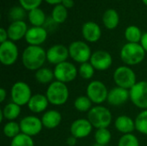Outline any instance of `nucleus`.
Masks as SVG:
<instances>
[{
	"instance_id": "f257e3e1",
	"label": "nucleus",
	"mask_w": 147,
	"mask_h": 146,
	"mask_svg": "<svg viewBox=\"0 0 147 146\" xmlns=\"http://www.w3.org/2000/svg\"><path fill=\"white\" fill-rule=\"evenodd\" d=\"M47 61V51L40 46H28L22 52V62L28 71H37Z\"/></svg>"
},
{
	"instance_id": "f03ea898",
	"label": "nucleus",
	"mask_w": 147,
	"mask_h": 146,
	"mask_svg": "<svg viewBox=\"0 0 147 146\" xmlns=\"http://www.w3.org/2000/svg\"><path fill=\"white\" fill-rule=\"evenodd\" d=\"M146 53L140 43L127 42L121 47L120 57L126 65L134 66L143 62L146 58Z\"/></svg>"
},
{
	"instance_id": "7ed1b4c3",
	"label": "nucleus",
	"mask_w": 147,
	"mask_h": 146,
	"mask_svg": "<svg viewBox=\"0 0 147 146\" xmlns=\"http://www.w3.org/2000/svg\"><path fill=\"white\" fill-rule=\"evenodd\" d=\"M70 92L66 83L57 80L51 83L46 91V96L50 104L53 106H62L69 99Z\"/></svg>"
},
{
	"instance_id": "20e7f679",
	"label": "nucleus",
	"mask_w": 147,
	"mask_h": 146,
	"mask_svg": "<svg viewBox=\"0 0 147 146\" xmlns=\"http://www.w3.org/2000/svg\"><path fill=\"white\" fill-rule=\"evenodd\" d=\"M112 114L110 110L102 105L94 106L87 114V119L94 128H108L112 122Z\"/></svg>"
},
{
	"instance_id": "39448f33",
	"label": "nucleus",
	"mask_w": 147,
	"mask_h": 146,
	"mask_svg": "<svg viewBox=\"0 0 147 146\" xmlns=\"http://www.w3.org/2000/svg\"><path fill=\"white\" fill-rule=\"evenodd\" d=\"M113 79L116 86L131 89L137 83V77L134 70L127 65L117 67L113 73Z\"/></svg>"
},
{
	"instance_id": "423d86ee",
	"label": "nucleus",
	"mask_w": 147,
	"mask_h": 146,
	"mask_svg": "<svg viewBox=\"0 0 147 146\" xmlns=\"http://www.w3.org/2000/svg\"><path fill=\"white\" fill-rule=\"evenodd\" d=\"M32 90L29 85L23 81L16 82L10 89V97L12 102L20 107L28 105L32 97Z\"/></svg>"
},
{
	"instance_id": "0eeeda50",
	"label": "nucleus",
	"mask_w": 147,
	"mask_h": 146,
	"mask_svg": "<svg viewBox=\"0 0 147 146\" xmlns=\"http://www.w3.org/2000/svg\"><path fill=\"white\" fill-rule=\"evenodd\" d=\"M109 91L105 83L100 80L91 81L86 87V96L96 105H101L107 101Z\"/></svg>"
},
{
	"instance_id": "6e6552de",
	"label": "nucleus",
	"mask_w": 147,
	"mask_h": 146,
	"mask_svg": "<svg viewBox=\"0 0 147 146\" xmlns=\"http://www.w3.org/2000/svg\"><path fill=\"white\" fill-rule=\"evenodd\" d=\"M70 57L77 63L84 64L90 62L92 52L90 46L82 40H75L71 42L68 47Z\"/></svg>"
},
{
	"instance_id": "1a4fd4ad",
	"label": "nucleus",
	"mask_w": 147,
	"mask_h": 146,
	"mask_svg": "<svg viewBox=\"0 0 147 146\" xmlns=\"http://www.w3.org/2000/svg\"><path fill=\"white\" fill-rule=\"evenodd\" d=\"M53 73L55 80L64 83H68L76 79L78 75V69L73 63L65 61L55 65Z\"/></svg>"
},
{
	"instance_id": "9d476101",
	"label": "nucleus",
	"mask_w": 147,
	"mask_h": 146,
	"mask_svg": "<svg viewBox=\"0 0 147 146\" xmlns=\"http://www.w3.org/2000/svg\"><path fill=\"white\" fill-rule=\"evenodd\" d=\"M130 100L138 108L147 109V81H139L129 89Z\"/></svg>"
},
{
	"instance_id": "9b49d317",
	"label": "nucleus",
	"mask_w": 147,
	"mask_h": 146,
	"mask_svg": "<svg viewBox=\"0 0 147 146\" xmlns=\"http://www.w3.org/2000/svg\"><path fill=\"white\" fill-rule=\"evenodd\" d=\"M19 56L18 47L10 40L0 44V62L5 66L13 65Z\"/></svg>"
},
{
	"instance_id": "f8f14e48",
	"label": "nucleus",
	"mask_w": 147,
	"mask_h": 146,
	"mask_svg": "<svg viewBox=\"0 0 147 146\" xmlns=\"http://www.w3.org/2000/svg\"><path fill=\"white\" fill-rule=\"evenodd\" d=\"M19 124L22 133L30 137H34L40 133L44 127L41 119L35 115H28L23 117Z\"/></svg>"
},
{
	"instance_id": "ddd939ff",
	"label": "nucleus",
	"mask_w": 147,
	"mask_h": 146,
	"mask_svg": "<svg viewBox=\"0 0 147 146\" xmlns=\"http://www.w3.org/2000/svg\"><path fill=\"white\" fill-rule=\"evenodd\" d=\"M90 63L93 65L96 71H104L111 67L113 59L109 52L104 50H97L92 53Z\"/></svg>"
},
{
	"instance_id": "4468645a",
	"label": "nucleus",
	"mask_w": 147,
	"mask_h": 146,
	"mask_svg": "<svg viewBox=\"0 0 147 146\" xmlns=\"http://www.w3.org/2000/svg\"><path fill=\"white\" fill-rule=\"evenodd\" d=\"M69 57L70 54L68 47L62 44L53 45L47 51V60L50 64L54 65L67 61V59Z\"/></svg>"
},
{
	"instance_id": "2eb2a0df",
	"label": "nucleus",
	"mask_w": 147,
	"mask_h": 146,
	"mask_svg": "<svg viewBox=\"0 0 147 146\" xmlns=\"http://www.w3.org/2000/svg\"><path fill=\"white\" fill-rule=\"evenodd\" d=\"M93 128L88 119H78L71 124L70 132L76 139H84L91 133Z\"/></svg>"
},
{
	"instance_id": "dca6fc26",
	"label": "nucleus",
	"mask_w": 147,
	"mask_h": 146,
	"mask_svg": "<svg viewBox=\"0 0 147 146\" xmlns=\"http://www.w3.org/2000/svg\"><path fill=\"white\" fill-rule=\"evenodd\" d=\"M47 34V29L43 27H31L24 39L29 46H40L46 41Z\"/></svg>"
},
{
	"instance_id": "f3484780",
	"label": "nucleus",
	"mask_w": 147,
	"mask_h": 146,
	"mask_svg": "<svg viewBox=\"0 0 147 146\" xmlns=\"http://www.w3.org/2000/svg\"><path fill=\"white\" fill-rule=\"evenodd\" d=\"M129 99H130L129 90L116 86L109 91L107 102L111 106L119 107L125 104Z\"/></svg>"
},
{
	"instance_id": "a211bd4d",
	"label": "nucleus",
	"mask_w": 147,
	"mask_h": 146,
	"mask_svg": "<svg viewBox=\"0 0 147 146\" xmlns=\"http://www.w3.org/2000/svg\"><path fill=\"white\" fill-rule=\"evenodd\" d=\"M82 35L86 41L94 43L100 40L102 36V30L96 22H86L82 26Z\"/></svg>"
},
{
	"instance_id": "6ab92c4d",
	"label": "nucleus",
	"mask_w": 147,
	"mask_h": 146,
	"mask_svg": "<svg viewBox=\"0 0 147 146\" xmlns=\"http://www.w3.org/2000/svg\"><path fill=\"white\" fill-rule=\"evenodd\" d=\"M28 30V28L27 23L24 21L12 22L7 29L9 39L14 42L20 40L22 38H25Z\"/></svg>"
},
{
	"instance_id": "aec40b11",
	"label": "nucleus",
	"mask_w": 147,
	"mask_h": 146,
	"mask_svg": "<svg viewBox=\"0 0 147 146\" xmlns=\"http://www.w3.org/2000/svg\"><path fill=\"white\" fill-rule=\"evenodd\" d=\"M49 104L46 95L34 94L30 98L28 103V108L34 114H41L47 111Z\"/></svg>"
},
{
	"instance_id": "412c9836",
	"label": "nucleus",
	"mask_w": 147,
	"mask_h": 146,
	"mask_svg": "<svg viewBox=\"0 0 147 146\" xmlns=\"http://www.w3.org/2000/svg\"><path fill=\"white\" fill-rule=\"evenodd\" d=\"M41 121L45 128L54 129L60 125L62 121V115L57 110L54 109L47 110L45 113H43V115L41 117Z\"/></svg>"
},
{
	"instance_id": "4be33fe9",
	"label": "nucleus",
	"mask_w": 147,
	"mask_h": 146,
	"mask_svg": "<svg viewBox=\"0 0 147 146\" xmlns=\"http://www.w3.org/2000/svg\"><path fill=\"white\" fill-rule=\"evenodd\" d=\"M115 127L121 133L129 134L133 133L135 128V121L127 115H120L115 120Z\"/></svg>"
},
{
	"instance_id": "5701e85b",
	"label": "nucleus",
	"mask_w": 147,
	"mask_h": 146,
	"mask_svg": "<svg viewBox=\"0 0 147 146\" xmlns=\"http://www.w3.org/2000/svg\"><path fill=\"white\" fill-rule=\"evenodd\" d=\"M21 111V107L19 105L14 102H9L0 111V121L2 122L3 119L8 121H14L20 116Z\"/></svg>"
},
{
	"instance_id": "b1692460",
	"label": "nucleus",
	"mask_w": 147,
	"mask_h": 146,
	"mask_svg": "<svg viewBox=\"0 0 147 146\" xmlns=\"http://www.w3.org/2000/svg\"><path fill=\"white\" fill-rule=\"evenodd\" d=\"M120 16L115 9H108L102 15V23L104 27L109 30L115 29L119 25Z\"/></svg>"
},
{
	"instance_id": "393cba45",
	"label": "nucleus",
	"mask_w": 147,
	"mask_h": 146,
	"mask_svg": "<svg viewBox=\"0 0 147 146\" xmlns=\"http://www.w3.org/2000/svg\"><path fill=\"white\" fill-rule=\"evenodd\" d=\"M34 77L35 80L41 84H50L53 82V79L55 78L53 70H51L50 68L47 67H42L37 70L35 71Z\"/></svg>"
},
{
	"instance_id": "a878e982",
	"label": "nucleus",
	"mask_w": 147,
	"mask_h": 146,
	"mask_svg": "<svg viewBox=\"0 0 147 146\" xmlns=\"http://www.w3.org/2000/svg\"><path fill=\"white\" fill-rule=\"evenodd\" d=\"M28 18L33 27H42L46 22V15L40 8H36L28 11Z\"/></svg>"
},
{
	"instance_id": "bb28decb",
	"label": "nucleus",
	"mask_w": 147,
	"mask_h": 146,
	"mask_svg": "<svg viewBox=\"0 0 147 146\" xmlns=\"http://www.w3.org/2000/svg\"><path fill=\"white\" fill-rule=\"evenodd\" d=\"M124 35H125V38L127 40V42L139 43L141 40L143 34L139 27H137L135 25H131L126 28V30L124 32Z\"/></svg>"
},
{
	"instance_id": "cd10ccee",
	"label": "nucleus",
	"mask_w": 147,
	"mask_h": 146,
	"mask_svg": "<svg viewBox=\"0 0 147 146\" xmlns=\"http://www.w3.org/2000/svg\"><path fill=\"white\" fill-rule=\"evenodd\" d=\"M68 16L67 9L63 6L61 3L54 5L52 11V19L55 23L60 24L65 22Z\"/></svg>"
},
{
	"instance_id": "c85d7f7f",
	"label": "nucleus",
	"mask_w": 147,
	"mask_h": 146,
	"mask_svg": "<svg viewBox=\"0 0 147 146\" xmlns=\"http://www.w3.org/2000/svg\"><path fill=\"white\" fill-rule=\"evenodd\" d=\"M74 108L80 113H88L92 108V102L87 96H79L74 101Z\"/></svg>"
},
{
	"instance_id": "c756f323",
	"label": "nucleus",
	"mask_w": 147,
	"mask_h": 146,
	"mask_svg": "<svg viewBox=\"0 0 147 146\" xmlns=\"http://www.w3.org/2000/svg\"><path fill=\"white\" fill-rule=\"evenodd\" d=\"M111 138H112L111 133L108 128L96 129L94 135L96 144L104 146H107L109 144V142L111 141Z\"/></svg>"
},
{
	"instance_id": "7c9ffc66",
	"label": "nucleus",
	"mask_w": 147,
	"mask_h": 146,
	"mask_svg": "<svg viewBox=\"0 0 147 146\" xmlns=\"http://www.w3.org/2000/svg\"><path fill=\"white\" fill-rule=\"evenodd\" d=\"M3 133L5 137L12 139L22 133L20 124L15 120L14 121H8L6 124H4V126L3 127Z\"/></svg>"
},
{
	"instance_id": "2f4dec72",
	"label": "nucleus",
	"mask_w": 147,
	"mask_h": 146,
	"mask_svg": "<svg viewBox=\"0 0 147 146\" xmlns=\"http://www.w3.org/2000/svg\"><path fill=\"white\" fill-rule=\"evenodd\" d=\"M135 128L141 133L147 136V109L141 111L135 118Z\"/></svg>"
},
{
	"instance_id": "473e14b6",
	"label": "nucleus",
	"mask_w": 147,
	"mask_h": 146,
	"mask_svg": "<svg viewBox=\"0 0 147 146\" xmlns=\"http://www.w3.org/2000/svg\"><path fill=\"white\" fill-rule=\"evenodd\" d=\"M9 146H34V142L32 137L21 133L11 139Z\"/></svg>"
},
{
	"instance_id": "72a5a7b5",
	"label": "nucleus",
	"mask_w": 147,
	"mask_h": 146,
	"mask_svg": "<svg viewBox=\"0 0 147 146\" xmlns=\"http://www.w3.org/2000/svg\"><path fill=\"white\" fill-rule=\"evenodd\" d=\"M95 68L90 62L81 64L78 68V75L85 80H90L95 74Z\"/></svg>"
},
{
	"instance_id": "f704fd0d",
	"label": "nucleus",
	"mask_w": 147,
	"mask_h": 146,
	"mask_svg": "<svg viewBox=\"0 0 147 146\" xmlns=\"http://www.w3.org/2000/svg\"><path fill=\"white\" fill-rule=\"evenodd\" d=\"M117 146H140V141L133 133L124 134L120 138Z\"/></svg>"
},
{
	"instance_id": "c9c22d12",
	"label": "nucleus",
	"mask_w": 147,
	"mask_h": 146,
	"mask_svg": "<svg viewBox=\"0 0 147 146\" xmlns=\"http://www.w3.org/2000/svg\"><path fill=\"white\" fill-rule=\"evenodd\" d=\"M9 15L12 22L23 21L26 16V9H24L22 6H15L9 9Z\"/></svg>"
},
{
	"instance_id": "e433bc0d",
	"label": "nucleus",
	"mask_w": 147,
	"mask_h": 146,
	"mask_svg": "<svg viewBox=\"0 0 147 146\" xmlns=\"http://www.w3.org/2000/svg\"><path fill=\"white\" fill-rule=\"evenodd\" d=\"M18 1L21 6L24 9L30 11L34 9L39 8V6L41 4L43 0H18Z\"/></svg>"
},
{
	"instance_id": "4c0bfd02",
	"label": "nucleus",
	"mask_w": 147,
	"mask_h": 146,
	"mask_svg": "<svg viewBox=\"0 0 147 146\" xmlns=\"http://www.w3.org/2000/svg\"><path fill=\"white\" fill-rule=\"evenodd\" d=\"M9 36H8V32L5 28H0V43H3L6 40H8Z\"/></svg>"
},
{
	"instance_id": "58836bf2",
	"label": "nucleus",
	"mask_w": 147,
	"mask_h": 146,
	"mask_svg": "<svg viewBox=\"0 0 147 146\" xmlns=\"http://www.w3.org/2000/svg\"><path fill=\"white\" fill-rule=\"evenodd\" d=\"M140 45L142 46V47L144 48V50L147 52V32L144 33L140 40Z\"/></svg>"
},
{
	"instance_id": "ea45409f",
	"label": "nucleus",
	"mask_w": 147,
	"mask_h": 146,
	"mask_svg": "<svg viewBox=\"0 0 147 146\" xmlns=\"http://www.w3.org/2000/svg\"><path fill=\"white\" fill-rule=\"evenodd\" d=\"M77 139H76L75 137H73V136H70V137H68L67 139H66V145L69 146H74L76 145V144H77Z\"/></svg>"
},
{
	"instance_id": "a19ab883",
	"label": "nucleus",
	"mask_w": 147,
	"mask_h": 146,
	"mask_svg": "<svg viewBox=\"0 0 147 146\" xmlns=\"http://www.w3.org/2000/svg\"><path fill=\"white\" fill-rule=\"evenodd\" d=\"M61 4L65 6L66 9H71L74 6V1L73 0H63Z\"/></svg>"
},
{
	"instance_id": "79ce46f5",
	"label": "nucleus",
	"mask_w": 147,
	"mask_h": 146,
	"mask_svg": "<svg viewBox=\"0 0 147 146\" xmlns=\"http://www.w3.org/2000/svg\"><path fill=\"white\" fill-rule=\"evenodd\" d=\"M6 97H7V91H6V89H3V88H1L0 89V102L3 103L4 102V100L6 99Z\"/></svg>"
},
{
	"instance_id": "37998d69",
	"label": "nucleus",
	"mask_w": 147,
	"mask_h": 146,
	"mask_svg": "<svg viewBox=\"0 0 147 146\" xmlns=\"http://www.w3.org/2000/svg\"><path fill=\"white\" fill-rule=\"evenodd\" d=\"M47 3L49 4H52V5H57V4H59L62 3L63 0H45Z\"/></svg>"
},
{
	"instance_id": "c03bdc74",
	"label": "nucleus",
	"mask_w": 147,
	"mask_h": 146,
	"mask_svg": "<svg viewBox=\"0 0 147 146\" xmlns=\"http://www.w3.org/2000/svg\"><path fill=\"white\" fill-rule=\"evenodd\" d=\"M142 2L144 3V4H145V5H146L147 6V0H142Z\"/></svg>"
},
{
	"instance_id": "a18cd8bd",
	"label": "nucleus",
	"mask_w": 147,
	"mask_h": 146,
	"mask_svg": "<svg viewBox=\"0 0 147 146\" xmlns=\"http://www.w3.org/2000/svg\"><path fill=\"white\" fill-rule=\"evenodd\" d=\"M93 146H104V145H98V144H95Z\"/></svg>"
}]
</instances>
